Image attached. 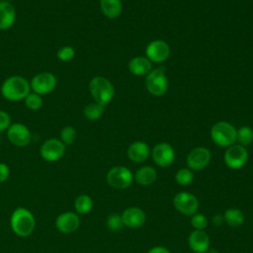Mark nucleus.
<instances>
[{
    "label": "nucleus",
    "instance_id": "20",
    "mask_svg": "<svg viewBox=\"0 0 253 253\" xmlns=\"http://www.w3.org/2000/svg\"><path fill=\"white\" fill-rule=\"evenodd\" d=\"M128 70L134 75H145L152 70V62L144 56H136L128 62Z\"/></svg>",
    "mask_w": 253,
    "mask_h": 253
},
{
    "label": "nucleus",
    "instance_id": "7",
    "mask_svg": "<svg viewBox=\"0 0 253 253\" xmlns=\"http://www.w3.org/2000/svg\"><path fill=\"white\" fill-rule=\"evenodd\" d=\"M56 83L57 80L53 73L48 71L40 72L36 74L30 82L31 91L41 96L46 95L55 89Z\"/></svg>",
    "mask_w": 253,
    "mask_h": 253
},
{
    "label": "nucleus",
    "instance_id": "34",
    "mask_svg": "<svg viewBox=\"0 0 253 253\" xmlns=\"http://www.w3.org/2000/svg\"><path fill=\"white\" fill-rule=\"evenodd\" d=\"M9 176H10L9 166L4 162H0V184L6 182Z\"/></svg>",
    "mask_w": 253,
    "mask_h": 253
},
{
    "label": "nucleus",
    "instance_id": "17",
    "mask_svg": "<svg viewBox=\"0 0 253 253\" xmlns=\"http://www.w3.org/2000/svg\"><path fill=\"white\" fill-rule=\"evenodd\" d=\"M125 226L129 228L141 227L146 221V214L143 210L137 207H129L122 213Z\"/></svg>",
    "mask_w": 253,
    "mask_h": 253
},
{
    "label": "nucleus",
    "instance_id": "10",
    "mask_svg": "<svg viewBox=\"0 0 253 253\" xmlns=\"http://www.w3.org/2000/svg\"><path fill=\"white\" fill-rule=\"evenodd\" d=\"M223 159L228 168L237 170L242 168L248 161V151L240 144H232L225 150Z\"/></svg>",
    "mask_w": 253,
    "mask_h": 253
},
{
    "label": "nucleus",
    "instance_id": "25",
    "mask_svg": "<svg viewBox=\"0 0 253 253\" xmlns=\"http://www.w3.org/2000/svg\"><path fill=\"white\" fill-rule=\"evenodd\" d=\"M105 107L106 106H104L102 104H99L97 102L88 104L84 108V111H83L84 117L88 121H97L102 117V115L104 113V110H105Z\"/></svg>",
    "mask_w": 253,
    "mask_h": 253
},
{
    "label": "nucleus",
    "instance_id": "33",
    "mask_svg": "<svg viewBox=\"0 0 253 253\" xmlns=\"http://www.w3.org/2000/svg\"><path fill=\"white\" fill-rule=\"evenodd\" d=\"M11 126V118L5 111L0 110V132L7 130Z\"/></svg>",
    "mask_w": 253,
    "mask_h": 253
},
{
    "label": "nucleus",
    "instance_id": "23",
    "mask_svg": "<svg viewBox=\"0 0 253 253\" xmlns=\"http://www.w3.org/2000/svg\"><path fill=\"white\" fill-rule=\"evenodd\" d=\"M224 222L231 227H238L243 224L245 215L243 211L236 208H229L223 213Z\"/></svg>",
    "mask_w": 253,
    "mask_h": 253
},
{
    "label": "nucleus",
    "instance_id": "30",
    "mask_svg": "<svg viewBox=\"0 0 253 253\" xmlns=\"http://www.w3.org/2000/svg\"><path fill=\"white\" fill-rule=\"evenodd\" d=\"M77 136L76 129L71 126H66L61 128L59 132V139L65 144V145H71Z\"/></svg>",
    "mask_w": 253,
    "mask_h": 253
},
{
    "label": "nucleus",
    "instance_id": "36",
    "mask_svg": "<svg viewBox=\"0 0 253 253\" xmlns=\"http://www.w3.org/2000/svg\"><path fill=\"white\" fill-rule=\"evenodd\" d=\"M147 253H171L169 251L168 248L164 247V246H154L152 248H150Z\"/></svg>",
    "mask_w": 253,
    "mask_h": 253
},
{
    "label": "nucleus",
    "instance_id": "8",
    "mask_svg": "<svg viewBox=\"0 0 253 253\" xmlns=\"http://www.w3.org/2000/svg\"><path fill=\"white\" fill-rule=\"evenodd\" d=\"M66 145L59 138H48L42 144L40 154L44 161L56 162L61 159L65 153Z\"/></svg>",
    "mask_w": 253,
    "mask_h": 253
},
{
    "label": "nucleus",
    "instance_id": "9",
    "mask_svg": "<svg viewBox=\"0 0 253 253\" xmlns=\"http://www.w3.org/2000/svg\"><path fill=\"white\" fill-rule=\"evenodd\" d=\"M173 206L183 215L192 216L198 212L199 201L189 192H179L173 198Z\"/></svg>",
    "mask_w": 253,
    "mask_h": 253
},
{
    "label": "nucleus",
    "instance_id": "13",
    "mask_svg": "<svg viewBox=\"0 0 253 253\" xmlns=\"http://www.w3.org/2000/svg\"><path fill=\"white\" fill-rule=\"evenodd\" d=\"M151 155L154 163L162 168L170 166L175 160V151L167 142L157 143L152 149Z\"/></svg>",
    "mask_w": 253,
    "mask_h": 253
},
{
    "label": "nucleus",
    "instance_id": "15",
    "mask_svg": "<svg viewBox=\"0 0 253 253\" xmlns=\"http://www.w3.org/2000/svg\"><path fill=\"white\" fill-rule=\"evenodd\" d=\"M146 56L152 62H163L170 55V47L168 43L161 40H156L148 43L146 46Z\"/></svg>",
    "mask_w": 253,
    "mask_h": 253
},
{
    "label": "nucleus",
    "instance_id": "4",
    "mask_svg": "<svg viewBox=\"0 0 253 253\" xmlns=\"http://www.w3.org/2000/svg\"><path fill=\"white\" fill-rule=\"evenodd\" d=\"M212 141L220 147H228L236 141V129L227 122H217L211 129Z\"/></svg>",
    "mask_w": 253,
    "mask_h": 253
},
{
    "label": "nucleus",
    "instance_id": "29",
    "mask_svg": "<svg viewBox=\"0 0 253 253\" xmlns=\"http://www.w3.org/2000/svg\"><path fill=\"white\" fill-rule=\"evenodd\" d=\"M24 101H25L26 107L31 111H38L42 106V96L33 91L27 95V97L24 99Z\"/></svg>",
    "mask_w": 253,
    "mask_h": 253
},
{
    "label": "nucleus",
    "instance_id": "3",
    "mask_svg": "<svg viewBox=\"0 0 253 253\" xmlns=\"http://www.w3.org/2000/svg\"><path fill=\"white\" fill-rule=\"evenodd\" d=\"M89 90L95 102L106 106L115 95V88L110 80L102 76H95L89 83Z\"/></svg>",
    "mask_w": 253,
    "mask_h": 253
},
{
    "label": "nucleus",
    "instance_id": "24",
    "mask_svg": "<svg viewBox=\"0 0 253 253\" xmlns=\"http://www.w3.org/2000/svg\"><path fill=\"white\" fill-rule=\"evenodd\" d=\"M93 200L89 195L81 194L76 197L74 201V209L75 212L79 215L89 213L93 209Z\"/></svg>",
    "mask_w": 253,
    "mask_h": 253
},
{
    "label": "nucleus",
    "instance_id": "12",
    "mask_svg": "<svg viewBox=\"0 0 253 253\" xmlns=\"http://www.w3.org/2000/svg\"><path fill=\"white\" fill-rule=\"evenodd\" d=\"M211 155V151L204 146H198L193 148L187 156L188 168L192 171H199L206 168L210 161Z\"/></svg>",
    "mask_w": 253,
    "mask_h": 253
},
{
    "label": "nucleus",
    "instance_id": "22",
    "mask_svg": "<svg viewBox=\"0 0 253 253\" xmlns=\"http://www.w3.org/2000/svg\"><path fill=\"white\" fill-rule=\"evenodd\" d=\"M121 0H100V8L102 13L109 19H115L122 13Z\"/></svg>",
    "mask_w": 253,
    "mask_h": 253
},
{
    "label": "nucleus",
    "instance_id": "2",
    "mask_svg": "<svg viewBox=\"0 0 253 253\" xmlns=\"http://www.w3.org/2000/svg\"><path fill=\"white\" fill-rule=\"evenodd\" d=\"M30 92V82L20 75H12L8 77L1 86L2 96L11 102H19L24 100Z\"/></svg>",
    "mask_w": 253,
    "mask_h": 253
},
{
    "label": "nucleus",
    "instance_id": "27",
    "mask_svg": "<svg viewBox=\"0 0 253 253\" xmlns=\"http://www.w3.org/2000/svg\"><path fill=\"white\" fill-rule=\"evenodd\" d=\"M194 180V173L189 168H182L175 174V181L180 186H188Z\"/></svg>",
    "mask_w": 253,
    "mask_h": 253
},
{
    "label": "nucleus",
    "instance_id": "16",
    "mask_svg": "<svg viewBox=\"0 0 253 253\" xmlns=\"http://www.w3.org/2000/svg\"><path fill=\"white\" fill-rule=\"evenodd\" d=\"M188 244L193 252L206 253L211 247V239L205 230L194 229L188 237Z\"/></svg>",
    "mask_w": 253,
    "mask_h": 253
},
{
    "label": "nucleus",
    "instance_id": "35",
    "mask_svg": "<svg viewBox=\"0 0 253 253\" xmlns=\"http://www.w3.org/2000/svg\"><path fill=\"white\" fill-rule=\"evenodd\" d=\"M224 222V218H223V214L220 213H215L212 215L211 217V223L215 226H220L222 225V223Z\"/></svg>",
    "mask_w": 253,
    "mask_h": 253
},
{
    "label": "nucleus",
    "instance_id": "21",
    "mask_svg": "<svg viewBox=\"0 0 253 253\" xmlns=\"http://www.w3.org/2000/svg\"><path fill=\"white\" fill-rule=\"evenodd\" d=\"M157 178L156 170L151 166H142L136 170L133 179L135 182L141 186L152 185Z\"/></svg>",
    "mask_w": 253,
    "mask_h": 253
},
{
    "label": "nucleus",
    "instance_id": "32",
    "mask_svg": "<svg viewBox=\"0 0 253 253\" xmlns=\"http://www.w3.org/2000/svg\"><path fill=\"white\" fill-rule=\"evenodd\" d=\"M56 56L57 58L60 60V61H63V62H67V61H70L71 59L74 58L75 56V50L72 46L70 45H64V46H61L57 52H56Z\"/></svg>",
    "mask_w": 253,
    "mask_h": 253
},
{
    "label": "nucleus",
    "instance_id": "5",
    "mask_svg": "<svg viewBox=\"0 0 253 253\" xmlns=\"http://www.w3.org/2000/svg\"><path fill=\"white\" fill-rule=\"evenodd\" d=\"M106 179L112 188L124 190L132 184L133 174L127 167L115 166L109 170Z\"/></svg>",
    "mask_w": 253,
    "mask_h": 253
},
{
    "label": "nucleus",
    "instance_id": "26",
    "mask_svg": "<svg viewBox=\"0 0 253 253\" xmlns=\"http://www.w3.org/2000/svg\"><path fill=\"white\" fill-rule=\"evenodd\" d=\"M236 141L242 146H248L253 142V129L250 126H242L236 130Z\"/></svg>",
    "mask_w": 253,
    "mask_h": 253
},
{
    "label": "nucleus",
    "instance_id": "1",
    "mask_svg": "<svg viewBox=\"0 0 253 253\" xmlns=\"http://www.w3.org/2000/svg\"><path fill=\"white\" fill-rule=\"evenodd\" d=\"M12 231L19 237L30 236L36 227V218L31 211L26 208H17L10 217Z\"/></svg>",
    "mask_w": 253,
    "mask_h": 253
},
{
    "label": "nucleus",
    "instance_id": "28",
    "mask_svg": "<svg viewBox=\"0 0 253 253\" xmlns=\"http://www.w3.org/2000/svg\"><path fill=\"white\" fill-rule=\"evenodd\" d=\"M106 225L112 231H120L125 226L122 214L118 212L110 213L106 218Z\"/></svg>",
    "mask_w": 253,
    "mask_h": 253
},
{
    "label": "nucleus",
    "instance_id": "37",
    "mask_svg": "<svg viewBox=\"0 0 253 253\" xmlns=\"http://www.w3.org/2000/svg\"><path fill=\"white\" fill-rule=\"evenodd\" d=\"M206 253H218V251L216 249H214V248H211L210 247Z\"/></svg>",
    "mask_w": 253,
    "mask_h": 253
},
{
    "label": "nucleus",
    "instance_id": "14",
    "mask_svg": "<svg viewBox=\"0 0 253 253\" xmlns=\"http://www.w3.org/2000/svg\"><path fill=\"white\" fill-rule=\"evenodd\" d=\"M80 226V217L75 211H64L57 215L55 219L56 229L65 234L75 232Z\"/></svg>",
    "mask_w": 253,
    "mask_h": 253
},
{
    "label": "nucleus",
    "instance_id": "6",
    "mask_svg": "<svg viewBox=\"0 0 253 253\" xmlns=\"http://www.w3.org/2000/svg\"><path fill=\"white\" fill-rule=\"evenodd\" d=\"M145 87L153 96H162L168 89V80L163 68L151 70L145 78Z\"/></svg>",
    "mask_w": 253,
    "mask_h": 253
},
{
    "label": "nucleus",
    "instance_id": "18",
    "mask_svg": "<svg viewBox=\"0 0 253 253\" xmlns=\"http://www.w3.org/2000/svg\"><path fill=\"white\" fill-rule=\"evenodd\" d=\"M16 21V10L8 1H0V31L9 30Z\"/></svg>",
    "mask_w": 253,
    "mask_h": 253
},
{
    "label": "nucleus",
    "instance_id": "19",
    "mask_svg": "<svg viewBox=\"0 0 253 253\" xmlns=\"http://www.w3.org/2000/svg\"><path fill=\"white\" fill-rule=\"evenodd\" d=\"M127 157L134 163H141L145 161L149 154V146L144 141H134L127 148Z\"/></svg>",
    "mask_w": 253,
    "mask_h": 253
},
{
    "label": "nucleus",
    "instance_id": "11",
    "mask_svg": "<svg viewBox=\"0 0 253 253\" xmlns=\"http://www.w3.org/2000/svg\"><path fill=\"white\" fill-rule=\"evenodd\" d=\"M7 137L12 144L19 147L27 146L32 141V133L30 129L21 123L11 124L7 129Z\"/></svg>",
    "mask_w": 253,
    "mask_h": 253
},
{
    "label": "nucleus",
    "instance_id": "31",
    "mask_svg": "<svg viewBox=\"0 0 253 253\" xmlns=\"http://www.w3.org/2000/svg\"><path fill=\"white\" fill-rule=\"evenodd\" d=\"M208 224H209V219L202 212H196L191 216V225L197 230H205Z\"/></svg>",
    "mask_w": 253,
    "mask_h": 253
}]
</instances>
